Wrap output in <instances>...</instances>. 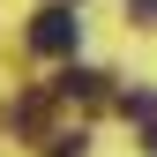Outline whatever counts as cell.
I'll return each instance as SVG.
<instances>
[{
    "instance_id": "2",
    "label": "cell",
    "mask_w": 157,
    "mask_h": 157,
    "mask_svg": "<svg viewBox=\"0 0 157 157\" xmlns=\"http://www.w3.org/2000/svg\"><path fill=\"white\" fill-rule=\"evenodd\" d=\"M120 105H127V112H142V150L157 157V97H142V90H135V97H120Z\"/></svg>"
},
{
    "instance_id": "1",
    "label": "cell",
    "mask_w": 157,
    "mask_h": 157,
    "mask_svg": "<svg viewBox=\"0 0 157 157\" xmlns=\"http://www.w3.org/2000/svg\"><path fill=\"white\" fill-rule=\"evenodd\" d=\"M30 45L60 60V52H75V45H82V23H75L67 8H45V15H37V23H30Z\"/></svg>"
},
{
    "instance_id": "4",
    "label": "cell",
    "mask_w": 157,
    "mask_h": 157,
    "mask_svg": "<svg viewBox=\"0 0 157 157\" xmlns=\"http://www.w3.org/2000/svg\"><path fill=\"white\" fill-rule=\"evenodd\" d=\"M127 15H157V0H127Z\"/></svg>"
},
{
    "instance_id": "3",
    "label": "cell",
    "mask_w": 157,
    "mask_h": 157,
    "mask_svg": "<svg viewBox=\"0 0 157 157\" xmlns=\"http://www.w3.org/2000/svg\"><path fill=\"white\" fill-rule=\"evenodd\" d=\"M97 82H105V75H90V67H67V75H60L67 97H97Z\"/></svg>"
}]
</instances>
